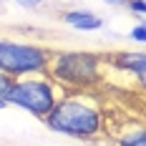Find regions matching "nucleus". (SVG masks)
I'll use <instances>...</instances> for the list:
<instances>
[{
  "label": "nucleus",
  "mask_w": 146,
  "mask_h": 146,
  "mask_svg": "<svg viewBox=\"0 0 146 146\" xmlns=\"http://www.w3.org/2000/svg\"><path fill=\"white\" fill-rule=\"evenodd\" d=\"M126 8H129V13H133L136 18H144L146 15V0H126Z\"/></svg>",
  "instance_id": "1a4fd4ad"
},
{
  "label": "nucleus",
  "mask_w": 146,
  "mask_h": 146,
  "mask_svg": "<svg viewBox=\"0 0 146 146\" xmlns=\"http://www.w3.org/2000/svg\"><path fill=\"white\" fill-rule=\"evenodd\" d=\"M129 38H131V40H136L139 45H144V43H146V25H144V23L133 25V28L129 30Z\"/></svg>",
  "instance_id": "9d476101"
},
{
  "label": "nucleus",
  "mask_w": 146,
  "mask_h": 146,
  "mask_svg": "<svg viewBox=\"0 0 146 146\" xmlns=\"http://www.w3.org/2000/svg\"><path fill=\"white\" fill-rule=\"evenodd\" d=\"M116 146H146V131L141 123L129 126L126 131L116 139Z\"/></svg>",
  "instance_id": "0eeeda50"
},
{
  "label": "nucleus",
  "mask_w": 146,
  "mask_h": 146,
  "mask_svg": "<svg viewBox=\"0 0 146 146\" xmlns=\"http://www.w3.org/2000/svg\"><path fill=\"white\" fill-rule=\"evenodd\" d=\"M48 78L63 91H91L106 81L103 56L93 50H53Z\"/></svg>",
  "instance_id": "f03ea898"
},
{
  "label": "nucleus",
  "mask_w": 146,
  "mask_h": 146,
  "mask_svg": "<svg viewBox=\"0 0 146 146\" xmlns=\"http://www.w3.org/2000/svg\"><path fill=\"white\" fill-rule=\"evenodd\" d=\"M66 91L45 76H25V78H15L10 91H8V106H15L20 111H25L30 116L43 121L53 106L58 103V98Z\"/></svg>",
  "instance_id": "20e7f679"
},
{
  "label": "nucleus",
  "mask_w": 146,
  "mask_h": 146,
  "mask_svg": "<svg viewBox=\"0 0 146 146\" xmlns=\"http://www.w3.org/2000/svg\"><path fill=\"white\" fill-rule=\"evenodd\" d=\"M10 86H13V78L0 73V111L8 108V91H10Z\"/></svg>",
  "instance_id": "6e6552de"
},
{
  "label": "nucleus",
  "mask_w": 146,
  "mask_h": 146,
  "mask_svg": "<svg viewBox=\"0 0 146 146\" xmlns=\"http://www.w3.org/2000/svg\"><path fill=\"white\" fill-rule=\"evenodd\" d=\"M15 5L23 10H40L45 5V0H15Z\"/></svg>",
  "instance_id": "9b49d317"
},
{
  "label": "nucleus",
  "mask_w": 146,
  "mask_h": 146,
  "mask_svg": "<svg viewBox=\"0 0 146 146\" xmlns=\"http://www.w3.org/2000/svg\"><path fill=\"white\" fill-rule=\"evenodd\" d=\"M43 126L68 139L96 141L106 131V116L101 101L91 91H66L53 111L43 118Z\"/></svg>",
  "instance_id": "f257e3e1"
},
{
  "label": "nucleus",
  "mask_w": 146,
  "mask_h": 146,
  "mask_svg": "<svg viewBox=\"0 0 146 146\" xmlns=\"http://www.w3.org/2000/svg\"><path fill=\"white\" fill-rule=\"evenodd\" d=\"M50 58H53V48L43 43L0 35V73L13 81L25 76H45Z\"/></svg>",
  "instance_id": "7ed1b4c3"
},
{
  "label": "nucleus",
  "mask_w": 146,
  "mask_h": 146,
  "mask_svg": "<svg viewBox=\"0 0 146 146\" xmlns=\"http://www.w3.org/2000/svg\"><path fill=\"white\" fill-rule=\"evenodd\" d=\"M103 66L106 71H121L126 76H133L136 78V86L141 88L144 86V78H146V58L141 50H116L111 56H103Z\"/></svg>",
  "instance_id": "39448f33"
},
{
  "label": "nucleus",
  "mask_w": 146,
  "mask_h": 146,
  "mask_svg": "<svg viewBox=\"0 0 146 146\" xmlns=\"http://www.w3.org/2000/svg\"><path fill=\"white\" fill-rule=\"evenodd\" d=\"M106 5H111V8H121V5H126V0H103Z\"/></svg>",
  "instance_id": "f8f14e48"
},
{
  "label": "nucleus",
  "mask_w": 146,
  "mask_h": 146,
  "mask_svg": "<svg viewBox=\"0 0 146 146\" xmlns=\"http://www.w3.org/2000/svg\"><path fill=\"white\" fill-rule=\"evenodd\" d=\"M63 23L68 28L78 30V33H98L103 28V18L91 10H83V8H76V10H66L63 13Z\"/></svg>",
  "instance_id": "423d86ee"
}]
</instances>
